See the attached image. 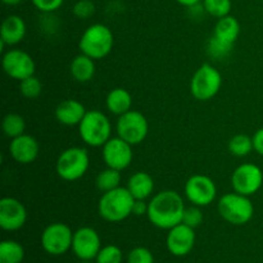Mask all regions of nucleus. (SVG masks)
I'll return each instance as SVG.
<instances>
[{"mask_svg":"<svg viewBox=\"0 0 263 263\" xmlns=\"http://www.w3.org/2000/svg\"><path fill=\"white\" fill-rule=\"evenodd\" d=\"M79 134L86 145L102 148L112 138V123L100 110H87L79 125Z\"/></svg>","mask_w":263,"mask_h":263,"instance_id":"4","label":"nucleus"},{"mask_svg":"<svg viewBox=\"0 0 263 263\" xmlns=\"http://www.w3.org/2000/svg\"><path fill=\"white\" fill-rule=\"evenodd\" d=\"M25 249L15 240H3L0 243V263H22Z\"/></svg>","mask_w":263,"mask_h":263,"instance_id":"25","label":"nucleus"},{"mask_svg":"<svg viewBox=\"0 0 263 263\" xmlns=\"http://www.w3.org/2000/svg\"><path fill=\"white\" fill-rule=\"evenodd\" d=\"M185 198L198 207H207L216 200L217 186L207 175L195 174L187 179L184 186Z\"/></svg>","mask_w":263,"mask_h":263,"instance_id":"10","label":"nucleus"},{"mask_svg":"<svg viewBox=\"0 0 263 263\" xmlns=\"http://www.w3.org/2000/svg\"><path fill=\"white\" fill-rule=\"evenodd\" d=\"M89 167V152L82 146H71L59 154L55 163V171L62 180L73 182L84 177Z\"/></svg>","mask_w":263,"mask_h":263,"instance_id":"6","label":"nucleus"},{"mask_svg":"<svg viewBox=\"0 0 263 263\" xmlns=\"http://www.w3.org/2000/svg\"><path fill=\"white\" fill-rule=\"evenodd\" d=\"M95 4L92 0H77L72 8V13L79 20H89L95 14Z\"/></svg>","mask_w":263,"mask_h":263,"instance_id":"33","label":"nucleus"},{"mask_svg":"<svg viewBox=\"0 0 263 263\" xmlns=\"http://www.w3.org/2000/svg\"><path fill=\"white\" fill-rule=\"evenodd\" d=\"M27 221V210L17 198L4 197L0 200V228L4 231H17Z\"/></svg>","mask_w":263,"mask_h":263,"instance_id":"15","label":"nucleus"},{"mask_svg":"<svg viewBox=\"0 0 263 263\" xmlns=\"http://www.w3.org/2000/svg\"><path fill=\"white\" fill-rule=\"evenodd\" d=\"M133 146L134 145L121 139L120 136L110 138L102 146V157L105 166L118 170L121 172L128 168L134 159Z\"/></svg>","mask_w":263,"mask_h":263,"instance_id":"13","label":"nucleus"},{"mask_svg":"<svg viewBox=\"0 0 263 263\" xmlns=\"http://www.w3.org/2000/svg\"><path fill=\"white\" fill-rule=\"evenodd\" d=\"M233 48L234 46H230L228 45V44L222 43V41H220L218 39H216L215 36H212V37L210 39V41H208V53H210V55L215 59L226 58V57L231 53Z\"/></svg>","mask_w":263,"mask_h":263,"instance_id":"32","label":"nucleus"},{"mask_svg":"<svg viewBox=\"0 0 263 263\" xmlns=\"http://www.w3.org/2000/svg\"><path fill=\"white\" fill-rule=\"evenodd\" d=\"M148 213V203L145 200H135L133 208V215L144 216Z\"/></svg>","mask_w":263,"mask_h":263,"instance_id":"37","label":"nucleus"},{"mask_svg":"<svg viewBox=\"0 0 263 263\" xmlns=\"http://www.w3.org/2000/svg\"><path fill=\"white\" fill-rule=\"evenodd\" d=\"M123 261V253L121 251L120 247L109 246L102 247V249L98 253L95 262L97 263H122Z\"/></svg>","mask_w":263,"mask_h":263,"instance_id":"30","label":"nucleus"},{"mask_svg":"<svg viewBox=\"0 0 263 263\" xmlns=\"http://www.w3.org/2000/svg\"><path fill=\"white\" fill-rule=\"evenodd\" d=\"M222 86V76L215 66L204 63L194 72L190 80V92L199 102L213 99Z\"/></svg>","mask_w":263,"mask_h":263,"instance_id":"7","label":"nucleus"},{"mask_svg":"<svg viewBox=\"0 0 263 263\" xmlns=\"http://www.w3.org/2000/svg\"><path fill=\"white\" fill-rule=\"evenodd\" d=\"M79 263H92L91 261H81V262H79Z\"/></svg>","mask_w":263,"mask_h":263,"instance_id":"40","label":"nucleus"},{"mask_svg":"<svg viewBox=\"0 0 263 263\" xmlns=\"http://www.w3.org/2000/svg\"><path fill=\"white\" fill-rule=\"evenodd\" d=\"M263 185V171L254 163H243L234 170L231 175V186L239 194L252 197Z\"/></svg>","mask_w":263,"mask_h":263,"instance_id":"11","label":"nucleus"},{"mask_svg":"<svg viewBox=\"0 0 263 263\" xmlns=\"http://www.w3.org/2000/svg\"><path fill=\"white\" fill-rule=\"evenodd\" d=\"M113 45H115V35L112 30L103 23L90 25L82 32L79 40L80 51L94 61H99L109 55Z\"/></svg>","mask_w":263,"mask_h":263,"instance_id":"3","label":"nucleus"},{"mask_svg":"<svg viewBox=\"0 0 263 263\" xmlns=\"http://www.w3.org/2000/svg\"><path fill=\"white\" fill-rule=\"evenodd\" d=\"M116 131L117 136L131 145H139L145 140L149 134L148 120L141 112L131 109L118 117Z\"/></svg>","mask_w":263,"mask_h":263,"instance_id":"8","label":"nucleus"},{"mask_svg":"<svg viewBox=\"0 0 263 263\" xmlns=\"http://www.w3.org/2000/svg\"><path fill=\"white\" fill-rule=\"evenodd\" d=\"M20 91L26 99H36L43 92V84H41L40 79L33 74V76L20 81Z\"/></svg>","mask_w":263,"mask_h":263,"instance_id":"29","label":"nucleus"},{"mask_svg":"<svg viewBox=\"0 0 263 263\" xmlns=\"http://www.w3.org/2000/svg\"><path fill=\"white\" fill-rule=\"evenodd\" d=\"M176 3H179L180 5H182V7H187V8H193L195 7V5L199 4L202 0H175Z\"/></svg>","mask_w":263,"mask_h":263,"instance_id":"38","label":"nucleus"},{"mask_svg":"<svg viewBox=\"0 0 263 263\" xmlns=\"http://www.w3.org/2000/svg\"><path fill=\"white\" fill-rule=\"evenodd\" d=\"M26 32H27V26L25 20L21 15L10 14L3 21L2 27H0V43L2 48L4 46H14L23 41Z\"/></svg>","mask_w":263,"mask_h":263,"instance_id":"18","label":"nucleus"},{"mask_svg":"<svg viewBox=\"0 0 263 263\" xmlns=\"http://www.w3.org/2000/svg\"><path fill=\"white\" fill-rule=\"evenodd\" d=\"M203 9L212 17L220 18L230 14L233 3L231 0H202Z\"/></svg>","mask_w":263,"mask_h":263,"instance_id":"28","label":"nucleus"},{"mask_svg":"<svg viewBox=\"0 0 263 263\" xmlns=\"http://www.w3.org/2000/svg\"><path fill=\"white\" fill-rule=\"evenodd\" d=\"M3 133L7 138L14 139L21 136L26 131V121L18 113H8L3 118Z\"/></svg>","mask_w":263,"mask_h":263,"instance_id":"27","label":"nucleus"},{"mask_svg":"<svg viewBox=\"0 0 263 263\" xmlns=\"http://www.w3.org/2000/svg\"><path fill=\"white\" fill-rule=\"evenodd\" d=\"M202 207H198V205H190L186 207L184 211V216H182V223L190 226L193 229H197L202 225L203 220H204V215H203Z\"/></svg>","mask_w":263,"mask_h":263,"instance_id":"31","label":"nucleus"},{"mask_svg":"<svg viewBox=\"0 0 263 263\" xmlns=\"http://www.w3.org/2000/svg\"><path fill=\"white\" fill-rule=\"evenodd\" d=\"M5 5H9V7H14V5L20 4L22 0H2Z\"/></svg>","mask_w":263,"mask_h":263,"instance_id":"39","label":"nucleus"},{"mask_svg":"<svg viewBox=\"0 0 263 263\" xmlns=\"http://www.w3.org/2000/svg\"><path fill=\"white\" fill-rule=\"evenodd\" d=\"M195 241H197L195 229L181 222L170 229L166 238V246L172 256L184 257L193 251Z\"/></svg>","mask_w":263,"mask_h":263,"instance_id":"16","label":"nucleus"},{"mask_svg":"<svg viewBox=\"0 0 263 263\" xmlns=\"http://www.w3.org/2000/svg\"><path fill=\"white\" fill-rule=\"evenodd\" d=\"M72 229L67 223L53 222L44 229L41 234V247L50 256H62L72 249L73 240Z\"/></svg>","mask_w":263,"mask_h":263,"instance_id":"9","label":"nucleus"},{"mask_svg":"<svg viewBox=\"0 0 263 263\" xmlns=\"http://www.w3.org/2000/svg\"><path fill=\"white\" fill-rule=\"evenodd\" d=\"M105 107L109 113L120 117L133 109V97L123 87H116L108 92L105 98Z\"/></svg>","mask_w":263,"mask_h":263,"instance_id":"23","label":"nucleus"},{"mask_svg":"<svg viewBox=\"0 0 263 263\" xmlns=\"http://www.w3.org/2000/svg\"><path fill=\"white\" fill-rule=\"evenodd\" d=\"M40 153V145L33 136L23 134L10 139L9 154L17 163L30 164L36 161Z\"/></svg>","mask_w":263,"mask_h":263,"instance_id":"17","label":"nucleus"},{"mask_svg":"<svg viewBox=\"0 0 263 263\" xmlns=\"http://www.w3.org/2000/svg\"><path fill=\"white\" fill-rule=\"evenodd\" d=\"M228 148L234 157L243 158V157L249 156L254 151L253 139L246 134H238L229 140Z\"/></svg>","mask_w":263,"mask_h":263,"instance_id":"26","label":"nucleus"},{"mask_svg":"<svg viewBox=\"0 0 263 263\" xmlns=\"http://www.w3.org/2000/svg\"><path fill=\"white\" fill-rule=\"evenodd\" d=\"M31 3L41 13H53L63 5L64 0H31Z\"/></svg>","mask_w":263,"mask_h":263,"instance_id":"35","label":"nucleus"},{"mask_svg":"<svg viewBox=\"0 0 263 263\" xmlns=\"http://www.w3.org/2000/svg\"><path fill=\"white\" fill-rule=\"evenodd\" d=\"M126 187L135 198V200H146L148 198L153 197L156 184L152 175H149L148 172L138 171L131 175Z\"/></svg>","mask_w":263,"mask_h":263,"instance_id":"20","label":"nucleus"},{"mask_svg":"<svg viewBox=\"0 0 263 263\" xmlns=\"http://www.w3.org/2000/svg\"><path fill=\"white\" fill-rule=\"evenodd\" d=\"M252 139H253L254 152H257L259 156L263 157V127L258 128V130L254 133V135L252 136Z\"/></svg>","mask_w":263,"mask_h":263,"instance_id":"36","label":"nucleus"},{"mask_svg":"<svg viewBox=\"0 0 263 263\" xmlns=\"http://www.w3.org/2000/svg\"><path fill=\"white\" fill-rule=\"evenodd\" d=\"M239 35H240V23L235 17L229 14L217 21L212 36L228 45L234 46L238 41Z\"/></svg>","mask_w":263,"mask_h":263,"instance_id":"21","label":"nucleus"},{"mask_svg":"<svg viewBox=\"0 0 263 263\" xmlns=\"http://www.w3.org/2000/svg\"><path fill=\"white\" fill-rule=\"evenodd\" d=\"M86 108L76 99H66L55 108V118L64 126H79L86 115Z\"/></svg>","mask_w":263,"mask_h":263,"instance_id":"19","label":"nucleus"},{"mask_svg":"<svg viewBox=\"0 0 263 263\" xmlns=\"http://www.w3.org/2000/svg\"><path fill=\"white\" fill-rule=\"evenodd\" d=\"M184 198L175 190H162L148 202L149 222L162 230H170L182 222L185 211Z\"/></svg>","mask_w":263,"mask_h":263,"instance_id":"1","label":"nucleus"},{"mask_svg":"<svg viewBox=\"0 0 263 263\" xmlns=\"http://www.w3.org/2000/svg\"><path fill=\"white\" fill-rule=\"evenodd\" d=\"M2 66L5 74L17 81L33 76L36 71V64L32 57L21 49H9L5 51L3 54Z\"/></svg>","mask_w":263,"mask_h":263,"instance_id":"12","label":"nucleus"},{"mask_svg":"<svg viewBox=\"0 0 263 263\" xmlns=\"http://www.w3.org/2000/svg\"><path fill=\"white\" fill-rule=\"evenodd\" d=\"M127 263H154V256L145 247H136L128 253Z\"/></svg>","mask_w":263,"mask_h":263,"instance_id":"34","label":"nucleus"},{"mask_svg":"<svg viewBox=\"0 0 263 263\" xmlns=\"http://www.w3.org/2000/svg\"><path fill=\"white\" fill-rule=\"evenodd\" d=\"M121 180H122L121 171L107 167V168L98 174L97 179H95V185H97V189L99 192L107 193L109 190L120 187Z\"/></svg>","mask_w":263,"mask_h":263,"instance_id":"24","label":"nucleus"},{"mask_svg":"<svg viewBox=\"0 0 263 263\" xmlns=\"http://www.w3.org/2000/svg\"><path fill=\"white\" fill-rule=\"evenodd\" d=\"M217 210L226 222L236 226L248 223L254 215V205L251 198L236 192L223 194L218 199Z\"/></svg>","mask_w":263,"mask_h":263,"instance_id":"5","label":"nucleus"},{"mask_svg":"<svg viewBox=\"0 0 263 263\" xmlns=\"http://www.w3.org/2000/svg\"><path fill=\"white\" fill-rule=\"evenodd\" d=\"M102 249L100 236L95 229L90 226L77 229L73 233L72 240V252L81 261H92L97 258L98 253Z\"/></svg>","mask_w":263,"mask_h":263,"instance_id":"14","label":"nucleus"},{"mask_svg":"<svg viewBox=\"0 0 263 263\" xmlns=\"http://www.w3.org/2000/svg\"><path fill=\"white\" fill-rule=\"evenodd\" d=\"M135 198L127 187H117L103 193L98 202V213L107 222H122L133 215Z\"/></svg>","mask_w":263,"mask_h":263,"instance_id":"2","label":"nucleus"},{"mask_svg":"<svg viewBox=\"0 0 263 263\" xmlns=\"http://www.w3.org/2000/svg\"><path fill=\"white\" fill-rule=\"evenodd\" d=\"M95 71H97V67H95L94 59L82 53L74 57L69 64V73L72 79L80 84H86L91 81L95 76Z\"/></svg>","mask_w":263,"mask_h":263,"instance_id":"22","label":"nucleus"}]
</instances>
